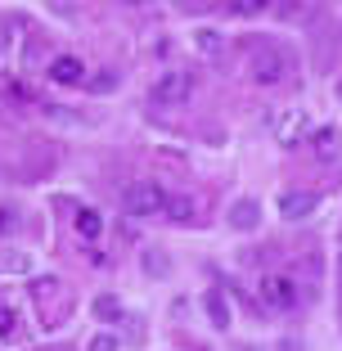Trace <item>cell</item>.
Here are the masks:
<instances>
[{"instance_id":"obj_1","label":"cell","mask_w":342,"mask_h":351,"mask_svg":"<svg viewBox=\"0 0 342 351\" xmlns=\"http://www.w3.org/2000/svg\"><path fill=\"white\" fill-rule=\"evenodd\" d=\"M162 203H167V194L158 185H149V180L122 189V207L131 212V217H154V212H162Z\"/></svg>"},{"instance_id":"obj_2","label":"cell","mask_w":342,"mask_h":351,"mask_svg":"<svg viewBox=\"0 0 342 351\" xmlns=\"http://www.w3.org/2000/svg\"><path fill=\"white\" fill-rule=\"evenodd\" d=\"M248 77H252L257 86H280V82H284V54L275 50V45H261V50H252Z\"/></svg>"},{"instance_id":"obj_3","label":"cell","mask_w":342,"mask_h":351,"mask_svg":"<svg viewBox=\"0 0 342 351\" xmlns=\"http://www.w3.org/2000/svg\"><path fill=\"white\" fill-rule=\"evenodd\" d=\"M189 90H194V82H189L185 73H167L154 82V104H162V108H176V104L189 99Z\"/></svg>"},{"instance_id":"obj_4","label":"cell","mask_w":342,"mask_h":351,"mask_svg":"<svg viewBox=\"0 0 342 351\" xmlns=\"http://www.w3.org/2000/svg\"><path fill=\"white\" fill-rule=\"evenodd\" d=\"M261 298H266V306L289 311L293 302H297V289H293L289 275H266V279H261Z\"/></svg>"},{"instance_id":"obj_5","label":"cell","mask_w":342,"mask_h":351,"mask_svg":"<svg viewBox=\"0 0 342 351\" xmlns=\"http://www.w3.org/2000/svg\"><path fill=\"white\" fill-rule=\"evenodd\" d=\"M50 82H59V86H82L86 82V63L77 59V54H59V59L50 63Z\"/></svg>"},{"instance_id":"obj_6","label":"cell","mask_w":342,"mask_h":351,"mask_svg":"<svg viewBox=\"0 0 342 351\" xmlns=\"http://www.w3.org/2000/svg\"><path fill=\"white\" fill-rule=\"evenodd\" d=\"M315 212V194H306V189H293V194L280 198V217L284 221H306Z\"/></svg>"},{"instance_id":"obj_7","label":"cell","mask_w":342,"mask_h":351,"mask_svg":"<svg viewBox=\"0 0 342 351\" xmlns=\"http://www.w3.org/2000/svg\"><path fill=\"white\" fill-rule=\"evenodd\" d=\"M275 135H280V145H297L302 135H306V113H302V108H289V113H280V122H275Z\"/></svg>"},{"instance_id":"obj_8","label":"cell","mask_w":342,"mask_h":351,"mask_svg":"<svg viewBox=\"0 0 342 351\" xmlns=\"http://www.w3.org/2000/svg\"><path fill=\"white\" fill-rule=\"evenodd\" d=\"M230 226L234 230H252L257 226V203H252V198H239V203L230 207Z\"/></svg>"},{"instance_id":"obj_9","label":"cell","mask_w":342,"mask_h":351,"mask_svg":"<svg viewBox=\"0 0 342 351\" xmlns=\"http://www.w3.org/2000/svg\"><path fill=\"white\" fill-rule=\"evenodd\" d=\"M162 212H167L171 221H176V226H180V221H194V198H185V194L167 198V203H162Z\"/></svg>"},{"instance_id":"obj_10","label":"cell","mask_w":342,"mask_h":351,"mask_svg":"<svg viewBox=\"0 0 342 351\" xmlns=\"http://www.w3.org/2000/svg\"><path fill=\"white\" fill-rule=\"evenodd\" d=\"M99 230H104V217H99L95 207H82V212H77V234H82V239H95Z\"/></svg>"},{"instance_id":"obj_11","label":"cell","mask_w":342,"mask_h":351,"mask_svg":"<svg viewBox=\"0 0 342 351\" xmlns=\"http://www.w3.org/2000/svg\"><path fill=\"white\" fill-rule=\"evenodd\" d=\"M194 50H198V54H217V50H221V32L198 27V32H194Z\"/></svg>"},{"instance_id":"obj_12","label":"cell","mask_w":342,"mask_h":351,"mask_svg":"<svg viewBox=\"0 0 342 351\" xmlns=\"http://www.w3.org/2000/svg\"><path fill=\"white\" fill-rule=\"evenodd\" d=\"M0 338H19V311L14 306H0Z\"/></svg>"},{"instance_id":"obj_13","label":"cell","mask_w":342,"mask_h":351,"mask_svg":"<svg viewBox=\"0 0 342 351\" xmlns=\"http://www.w3.org/2000/svg\"><path fill=\"white\" fill-rule=\"evenodd\" d=\"M208 315L217 320V329H225V324H230V306H225L221 293H212V298H208Z\"/></svg>"},{"instance_id":"obj_14","label":"cell","mask_w":342,"mask_h":351,"mask_svg":"<svg viewBox=\"0 0 342 351\" xmlns=\"http://www.w3.org/2000/svg\"><path fill=\"white\" fill-rule=\"evenodd\" d=\"M95 315H99V320H117V315H122V306H117L113 298H99V302H95Z\"/></svg>"},{"instance_id":"obj_15","label":"cell","mask_w":342,"mask_h":351,"mask_svg":"<svg viewBox=\"0 0 342 351\" xmlns=\"http://www.w3.org/2000/svg\"><path fill=\"white\" fill-rule=\"evenodd\" d=\"M315 149H338V131H329V126H324V131H315Z\"/></svg>"},{"instance_id":"obj_16","label":"cell","mask_w":342,"mask_h":351,"mask_svg":"<svg viewBox=\"0 0 342 351\" xmlns=\"http://www.w3.org/2000/svg\"><path fill=\"white\" fill-rule=\"evenodd\" d=\"M90 351H117V338H113V333H95V338H90Z\"/></svg>"},{"instance_id":"obj_17","label":"cell","mask_w":342,"mask_h":351,"mask_svg":"<svg viewBox=\"0 0 342 351\" xmlns=\"http://www.w3.org/2000/svg\"><path fill=\"white\" fill-rule=\"evenodd\" d=\"M234 5V14H261L266 10V0H230Z\"/></svg>"},{"instance_id":"obj_18","label":"cell","mask_w":342,"mask_h":351,"mask_svg":"<svg viewBox=\"0 0 342 351\" xmlns=\"http://www.w3.org/2000/svg\"><path fill=\"white\" fill-rule=\"evenodd\" d=\"M32 293H41V298H50V293H59V279H36V284H32Z\"/></svg>"},{"instance_id":"obj_19","label":"cell","mask_w":342,"mask_h":351,"mask_svg":"<svg viewBox=\"0 0 342 351\" xmlns=\"http://www.w3.org/2000/svg\"><path fill=\"white\" fill-rule=\"evenodd\" d=\"M90 90H95V95H104V90H113V77H108V73L90 77Z\"/></svg>"},{"instance_id":"obj_20","label":"cell","mask_w":342,"mask_h":351,"mask_svg":"<svg viewBox=\"0 0 342 351\" xmlns=\"http://www.w3.org/2000/svg\"><path fill=\"white\" fill-rule=\"evenodd\" d=\"M50 351H63V347H50Z\"/></svg>"}]
</instances>
